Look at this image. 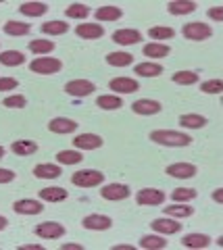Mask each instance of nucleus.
<instances>
[{
    "mask_svg": "<svg viewBox=\"0 0 223 250\" xmlns=\"http://www.w3.org/2000/svg\"><path fill=\"white\" fill-rule=\"evenodd\" d=\"M134 113L136 115H157L161 113V103L159 100H150V98H142V100H136V103L132 104Z\"/></svg>",
    "mask_w": 223,
    "mask_h": 250,
    "instance_id": "4468645a",
    "label": "nucleus"
},
{
    "mask_svg": "<svg viewBox=\"0 0 223 250\" xmlns=\"http://www.w3.org/2000/svg\"><path fill=\"white\" fill-rule=\"evenodd\" d=\"M148 34H150L152 40H169V38L175 36V31H173V27L163 25V27H152Z\"/></svg>",
    "mask_w": 223,
    "mask_h": 250,
    "instance_id": "a19ab883",
    "label": "nucleus"
},
{
    "mask_svg": "<svg viewBox=\"0 0 223 250\" xmlns=\"http://www.w3.org/2000/svg\"><path fill=\"white\" fill-rule=\"evenodd\" d=\"M140 246L142 248H146V250H163V248H167V242H165V238H161V236H144L142 240H140Z\"/></svg>",
    "mask_w": 223,
    "mask_h": 250,
    "instance_id": "c9c22d12",
    "label": "nucleus"
},
{
    "mask_svg": "<svg viewBox=\"0 0 223 250\" xmlns=\"http://www.w3.org/2000/svg\"><path fill=\"white\" fill-rule=\"evenodd\" d=\"M13 210H15V213H19V215H40L44 210V207H42V202L25 198V200H17V202H15Z\"/></svg>",
    "mask_w": 223,
    "mask_h": 250,
    "instance_id": "f8f14e48",
    "label": "nucleus"
},
{
    "mask_svg": "<svg viewBox=\"0 0 223 250\" xmlns=\"http://www.w3.org/2000/svg\"><path fill=\"white\" fill-rule=\"evenodd\" d=\"M109 88H111L113 92L132 94V92H138V90H140V83H138L136 80H132V77H115V80H111Z\"/></svg>",
    "mask_w": 223,
    "mask_h": 250,
    "instance_id": "9d476101",
    "label": "nucleus"
},
{
    "mask_svg": "<svg viewBox=\"0 0 223 250\" xmlns=\"http://www.w3.org/2000/svg\"><path fill=\"white\" fill-rule=\"evenodd\" d=\"M48 129L55 131V134H71V131L78 129V123L73 119H67V117H57L48 123Z\"/></svg>",
    "mask_w": 223,
    "mask_h": 250,
    "instance_id": "f3484780",
    "label": "nucleus"
},
{
    "mask_svg": "<svg viewBox=\"0 0 223 250\" xmlns=\"http://www.w3.org/2000/svg\"><path fill=\"white\" fill-rule=\"evenodd\" d=\"M88 13H90L88 6L80 4V2H75V4H71V6H67V9H65V15H67V17H71V19H86Z\"/></svg>",
    "mask_w": 223,
    "mask_h": 250,
    "instance_id": "e433bc0d",
    "label": "nucleus"
},
{
    "mask_svg": "<svg viewBox=\"0 0 223 250\" xmlns=\"http://www.w3.org/2000/svg\"><path fill=\"white\" fill-rule=\"evenodd\" d=\"M19 11L23 15H27V17H40V15H44L46 11H48V6H46L44 2H23L19 6Z\"/></svg>",
    "mask_w": 223,
    "mask_h": 250,
    "instance_id": "c756f323",
    "label": "nucleus"
},
{
    "mask_svg": "<svg viewBox=\"0 0 223 250\" xmlns=\"http://www.w3.org/2000/svg\"><path fill=\"white\" fill-rule=\"evenodd\" d=\"M169 52H171V48H169L167 44H161V42H150V44L144 46V54L150 59H163Z\"/></svg>",
    "mask_w": 223,
    "mask_h": 250,
    "instance_id": "4be33fe9",
    "label": "nucleus"
},
{
    "mask_svg": "<svg viewBox=\"0 0 223 250\" xmlns=\"http://www.w3.org/2000/svg\"><path fill=\"white\" fill-rule=\"evenodd\" d=\"M25 104H27V100H25V96H21V94L4 98V106H11V108H23Z\"/></svg>",
    "mask_w": 223,
    "mask_h": 250,
    "instance_id": "37998d69",
    "label": "nucleus"
},
{
    "mask_svg": "<svg viewBox=\"0 0 223 250\" xmlns=\"http://www.w3.org/2000/svg\"><path fill=\"white\" fill-rule=\"evenodd\" d=\"M104 182V173L96 169H83L71 175V184L78 188H96Z\"/></svg>",
    "mask_w": 223,
    "mask_h": 250,
    "instance_id": "f03ea898",
    "label": "nucleus"
},
{
    "mask_svg": "<svg viewBox=\"0 0 223 250\" xmlns=\"http://www.w3.org/2000/svg\"><path fill=\"white\" fill-rule=\"evenodd\" d=\"M42 31L48 36H63L65 31H69V25L65 21H48L42 25Z\"/></svg>",
    "mask_w": 223,
    "mask_h": 250,
    "instance_id": "72a5a7b5",
    "label": "nucleus"
},
{
    "mask_svg": "<svg viewBox=\"0 0 223 250\" xmlns=\"http://www.w3.org/2000/svg\"><path fill=\"white\" fill-rule=\"evenodd\" d=\"M61 250H83V246H80V244H63Z\"/></svg>",
    "mask_w": 223,
    "mask_h": 250,
    "instance_id": "de8ad7c7",
    "label": "nucleus"
},
{
    "mask_svg": "<svg viewBox=\"0 0 223 250\" xmlns=\"http://www.w3.org/2000/svg\"><path fill=\"white\" fill-rule=\"evenodd\" d=\"M163 210H165V217H178V219L190 217L192 213H194V208L188 207L186 202H183V205H171V207H167V208H163Z\"/></svg>",
    "mask_w": 223,
    "mask_h": 250,
    "instance_id": "473e14b6",
    "label": "nucleus"
},
{
    "mask_svg": "<svg viewBox=\"0 0 223 250\" xmlns=\"http://www.w3.org/2000/svg\"><path fill=\"white\" fill-rule=\"evenodd\" d=\"M136 202L144 207H159L165 202V192L155 190V188H144V190L136 194Z\"/></svg>",
    "mask_w": 223,
    "mask_h": 250,
    "instance_id": "39448f33",
    "label": "nucleus"
},
{
    "mask_svg": "<svg viewBox=\"0 0 223 250\" xmlns=\"http://www.w3.org/2000/svg\"><path fill=\"white\" fill-rule=\"evenodd\" d=\"M11 150L19 156H27V154H34L38 150V144L32 142V140H17V142L11 144Z\"/></svg>",
    "mask_w": 223,
    "mask_h": 250,
    "instance_id": "5701e85b",
    "label": "nucleus"
},
{
    "mask_svg": "<svg viewBox=\"0 0 223 250\" xmlns=\"http://www.w3.org/2000/svg\"><path fill=\"white\" fill-rule=\"evenodd\" d=\"M180 125L190 127V129H201V127L206 125V117H203V115H182L180 117Z\"/></svg>",
    "mask_w": 223,
    "mask_h": 250,
    "instance_id": "7c9ffc66",
    "label": "nucleus"
},
{
    "mask_svg": "<svg viewBox=\"0 0 223 250\" xmlns=\"http://www.w3.org/2000/svg\"><path fill=\"white\" fill-rule=\"evenodd\" d=\"M123 11L119 6H101V9L96 11V19L98 21H117L121 19Z\"/></svg>",
    "mask_w": 223,
    "mask_h": 250,
    "instance_id": "bb28decb",
    "label": "nucleus"
},
{
    "mask_svg": "<svg viewBox=\"0 0 223 250\" xmlns=\"http://www.w3.org/2000/svg\"><path fill=\"white\" fill-rule=\"evenodd\" d=\"M6 225H9V221H6V217L0 215V231H2V229L6 228Z\"/></svg>",
    "mask_w": 223,
    "mask_h": 250,
    "instance_id": "3c124183",
    "label": "nucleus"
},
{
    "mask_svg": "<svg viewBox=\"0 0 223 250\" xmlns=\"http://www.w3.org/2000/svg\"><path fill=\"white\" fill-rule=\"evenodd\" d=\"M150 140L161 146H188L192 138L182 131H171V129H157L150 134Z\"/></svg>",
    "mask_w": 223,
    "mask_h": 250,
    "instance_id": "f257e3e1",
    "label": "nucleus"
},
{
    "mask_svg": "<svg viewBox=\"0 0 223 250\" xmlns=\"http://www.w3.org/2000/svg\"><path fill=\"white\" fill-rule=\"evenodd\" d=\"M213 200L223 202V190H221V188H219V190H215V192H213Z\"/></svg>",
    "mask_w": 223,
    "mask_h": 250,
    "instance_id": "09e8293b",
    "label": "nucleus"
},
{
    "mask_svg": "<svg viewBox=\"0 0 223 250\" xmlns=\"http://www.w3.org/2000/svg\"><path fill=\"white\" fill-rule=\"evenodd\" d=\"M150 228L155 231H159V233H167V236H171V233H178L182 229V225L178 221H173V219L163 217V219H155V221L150 223Z\"/></svg>",
    "mask_w": 223,
    "mask_h": 250,
    "instance_id": "a211bd4d",
    "label": "nucleus"
},
{
    "mask_svg": "<svg viewBox=\"0 0 223 250\" xmlns=\"http://www.w3.org/2000/svg\"><path fill=\"white\" fill-rule=\"evenodd\" d=\"M81 159H83V156L78 150H61L57 154V161L61 163V165H78Z\"/></svg>",
    "mask_w": 223,
    "mask_h": 250,
    "instance_id": "f704fd0d",
    "label": "nucleus"
},
{
    "mask_svg": "<svg viewBox=\"0 0 223 250\" xmlns=\"http://www.w3.org/2000/svg\"><path fill=\"white\" fill-rule=\"evenodd\" d=\"M211 36H213V29L209 25H204V23H201V21L183 25V38H188V40L203 42V40H209Z\"/></svg>",
    "mask_w": 223,
    "mask_h": 250,
    "instance_id": "7ed1b4c3",
    "label": "nucleus"
},
{
    "mask_svg": "<svg viewBox=\"0 0 223 250\" xmlns=\"http://www.w3.org/2000/svg\"><path fill=\"white\" fill-rule=\"evenodd\" d=\"M23 61H25V57H23V52H19V50H4V52H0V62L6 65V67L23 65Z\"/></svg>",
    "mask_w": 223,
    "mask_h": 250,
    "instance_id": "a878e982",
    "label": "nucleus"
},
{
    "mask_svg": "<svg viewBox=\"0 0 223 250\" xmlns=\"http://www.w3.org/2000/svg\"><path fill=\"white\" fill-rule=\"evenodd\" d=\"M221 90H223L221 80H209L201 85V92H204V94H219Z\"/></svg>",
    "mask_w": 223,
    "mask_h": 250,
    "instance_id": "79ce46f5",
    "label": "nucleus"
},
{
    "mask_svg": "<svg viewBox=\"0 0 223 250\" xmlns=\"http://www.w3.org/2000/svg\"><path fill=\"white\" fill-rule=\"evenodd\" d=\"M81 225H83L86 229H92V231H104V229H109V228H111L113 221H111V217L94 213V215H88L86 219H83V223H81Z\"/></svg>",
    "mask_w": 223,
    "mask_h": 250,
    "instance_id": "6e6552de",
    "label": "nucleus"
},
{
    "mask_svg": "<svg viewBox=\"0 0 223 250\" xmlns=\"http://www.w3.org/2000/svg\"><path fill=\"white\" fill-rule=\"evenodd\" d=\"M209 17H211L213 21L221 23V21H223V9H221V6H213V9H209Z\"/></svg>",
    "mask_w": 223,
    "mask_h": 250,
    "instance_id": "49530a36",
    "label": "nucleus"
},
{
    "mask_svg": "<svg viewBox=\"0 0 223 250\" xmlns=\"http://www.w3.org/2000/svg\"><path fill=\"white\" fill-rule=\"evenodd\" d=\"M15 179V171L11 169H0V184H9Z\"/></svg>",
    "mask_w": 223,
    "mask_h": 250,
    "instance_id": "a18cd8bd",
    "label": "nucleus"
},
{
    "mask_svg": "<svg viewBox=\"0 0 223 250\" xmlns=\"http://www.w3.org/2000/svg\"><path fill=\"white\" fill-rule=\"evenodd\" d=\"M113 42L123 44V46H129V44H138L142 42V34L136 29H119L113 34Z\"/></svg>",
    "mask_w": 223,
    "mask_h": 250,
    "instance_id": "dca6fc26",
    "label": "nucleus"
},
{
    "mask_svg": "<svg viewBox=\"0 0 223 250\" xmlns=\"http://www.w3.org/2000/svg\"><path fill=\"white\" fill-rule=\"evenodd\" d=\"M132 61L134 57L129 52H111V54H106V62L113 67H127V65H132Z\"/></svg>",
    "mask_w": 223,
    "mask_h": 250,
    "instance_id": "c85d7f7f",
    "label": "nucleus"
},
{
    "mask_svg": "<svg viewBox=\"0 0 223 250\" xmlns=\"http://www.w3.org/2000/svg\"><path fill=\"white\" fill-rule=\"evenodd\" d=\"M167 175L178 179H190L196 175V165H192V163H175V165L167 167Z\"/></svg>",
    "mask_w": 223,
    "mask_h": 250,
    "instance_id": "ddd939ff",
    "label": "nucleus"
},
{
    "mask_svg": "<svg viewBox=\"0 0 223 250\" xmlns=\"http://www.w3.org/2000/svg\"><path fill=\"white\" fill-rule=\"evenodd\" d=\"M17 88V80L13 77H0V92H9Z\"/></svg>",
    "mask_w": 223,
    "mask_h": 250,
    "instance_id": "c03bdc74",
    "label": "nucleus"
},
{
    "mask_svg": "<svg viewBox=\"0 0 223 250\" xmlns=\"http://www.w3.org/2000/svg\"><path fill=\"white\" fill-rule=\"evenodd\" d=\"M65 92L69 96H75V98H83V96H90L92 92H96V85L88 82V80H73L65 85Z\"/></svg>",
    "mask_w": 223,
    "mask_h": 250,
    "instance_id": "0eeeda50",
    "label": "nucleus"
},
{
    "mask_svg": "<svg viewBox=\"0 0 223 250\" xmlns=\"http://www.w3.org/2000/svg\"><path fill=\"white\" fill-rule=\"evenodd\" d=\"M104 142L101 136L96 134H81L73 140V146L80 148V150H96V148H101Z\"/></svg>",
    "mask_w": 223,
    "mask_h": 250,
    "instance_id": "9b49d317",
    "label": "nucleus"
},
{
    "mask_svg": "<svg viewBox=\"0 0 223 250\" xmlns=\"http://www.w3.org/2000/svg\"><path fill=\"white\" fill-rule=\"evenodd\" d=\"M211 244V238L204 236V233H188V236L182 238V246L186 248H206Z\"/></svg>",
    "mask_w": 223,
    "mask_h": 250,
    "instance_id": "6ab92c4d",
    "label": "nucleus"
},
{
    "mask_svg": "<svg viewBox=\"0 0 223 250\" xmlns=\"http://www.w3.org/2000/svg\"><path fill=\"white\" fill-rule=\"evenodd\" d=\"M29 50H32L34 54L52 52V50H55V42H48V40H34V42H29Z\"/></svg>",
    "mask_w": 223,
    "mask_h": 250,
    "instance_id": "58836bf2",
    "label": "nucleus"
},
{
    "mask_svg": "<svg viewBox=\"0 0 223 250\" xmlns=\"http://www.w3.org/2000/svg\"><path fill=\"white\" fill-rule=\"evenodd\" d=\"M171 198H173L175 202L194 200V198H196V190H192V188H178V190L171 192Z\"/></svg>",
    "mask_w": 223,
    "mask_h": 250,
    "instance_id": "4c0bfd02",
    "label": "nucleus"
},
{
    "mask_svg": "<svg viewBox=\"0 0 223 250\" xmlns=\"http://www.w3.org/2000/svg\"><path fill=\"white\" fill-rule=\"evenodd\" d=\"M96 104L104 108V111H117V108L123 106V100L119 96H113V94H106V96H101L96 100Z\"/></svg>",
    "mask_w": 223,
    "mask_h": 250,
    "instance_id": "2f4dec72",
    "label": "nucleus"
},
{
    "mask_svg": "<svg viewBox=\"0 0 223 250\" xmlns=\"http://www.w3.org/2000/svg\"><path fill=\"white\" fill-rule=\"evenodd\" d=\"M29 69L34 73H42V75H50V73H59L63 69V62L59 59H34L29 62Z\"/></svg>",
    "mask_w": 223,
    "mask_h": 250,
    "instance_id": "20e7f679",
    "label": "nucleus"
},
{
    "mask_svg": "<svg viewBox=\"0 0 223 250\" xmlns=\"http://www.w3.org/2000/svg\"><path fill=\"white\" fill-rule=\"evenodd\" d=\"M21 250H42L40 244H27V246H19Z\"/></svg>",
    "mask_w": 223,
    "mask_h": 250,
    "instance_id": "8fccbe9b",
    "label": "nucleus"
},
{
    "mask_svg": "<svg viewBox=\"0 0 223 250\" xmlns=\"http://www.w3.org/2000/svg\"><path fill=\"white\" fill-rule=\"evenodd\" d=\"M69 194L63 190V188H44L40 190V198L46 202H63Z\"/></svg>",
    "mask_w": 223,
    "mask_h": 250,
    "instance_id": "393cba45",
    "label": "nucleus"
},
{
    "mask_svg": "<svg viewBox=\"0 0 223 250\" xmlns=\"http://www.w3.org/2000/svg\"><path fill=\"white\" fill-rule=\"evenodd\" d=\"M163 73V67L159 62H140L136 65V75H142V77H159Z\"/></svg>",
    "mask_w": 223,
    "mask_h": 250,
    "instance_id": "b1692460",
    "label": "nucleus"
},
{
    "mask_svg": "<svg viewBox=\"0 0 223 250\" xmlns=\"http://www.w3.org/2000/svg\"><path fill=\"white\" fill-rule=\"evenodd\" d=\"M2 156H4V148L0 146V159H2Z\"/></svg>",
    "mask_w": 223,
    "mask_h": 250,
    "instance_id": "864d4df0",
    "label": "nucleus"
},
{
    "mask_svg": "<svg viewBox=\"0 0 223 250\" xmlns=\"http://www.w3.org/2000/svg\"><path fill=\"white\" fill-rule=\"evenodd\" d=\"M34 175L40 179H57L61 175V167L59 165H50V163H42L34 169Z\"/></svg>",
    "mask_w": 223,
    "mask_h": 250,
    "instance_id": "412c9836",
    "label": "nucleus"
},
{
    "mask_svg": "<svg viewBox=\"0 0 223 250\" xmlns=\"http://www.w3.org/2000/svg\"><path fill=\"white\" fill-rule=\"evenodd\" d=\"M113 250H134V246H125V244H121V246H113Z\"/></svg>",
    "mask_w": 223,
    "mask_h": 250,
    "instance_id": "603ef678",
    "label": "nucleus"
},
{
    "mask_svg": "<svg viewBox=\"0 0 223 250\" xmlns=\"http://www.w3.org/2000/svg\"><path fill=\"white\" fill-rule=\"evenodd\" d=\"M173 82L180 83V85H192L198 82V75L194 71H178L173 75Z\"/></svg>",
    "mask_w": 223,
    "mask_h": 250,
    "instance_id": "ea45409f",
    "label": "nucleus"
},
{
    "mask_svg": "<svg viewBox=\"0 0 223 250\" xmlns=\"http://www.w3.org/2000/svg\"><path fill=\"white\" fill-rule=\"evenodd\" d=\"M4 34H9V36H27L29 34V29H32V27H29L27 25V23H21V21H6L4 23Z\"/></svg>",
    "mask_w": 223,
    "mask_h": 250,
    "instance_id": "cd10ccee",
    "label": "nucleus"
},
{
    "mask_svg": "<svg viewBox=\"0 0 223 250\" xmlns=\"http://www.w3.org/2000/svg\"><path fill=\"white\" fill-rule=\"evenodd\" d=\"M167 9L171 15H190L196 11V2H192V0H173V2L167 4Z\"/></svg>",
    "mask_w": 223,
    "mask_h": 250,
    "instance_id": "aec40b11",
    "label": "nucleus"
},
{
    "mask_svg": "<svg viewBox=\"0 0 223 250\" xmlns=\"http://www.w3.org/2000/svg\"><path fill=\"white\" fill-rule=\"evenodd\" d=\"M36 236L42 240H57L65 236V228L57 221H44L40 225H36Z\"/></svg>",
    "mask_w": 223,
    "mask_h": 250,
    "instance_id": "423d86ee",
    "label": "nucleus"
},
{
    "mask_svg": "<svg viewBox=\"0 0 223 250\" xmlns=\"http://www.w3.org/2000/svg\"><path fill=\"white\" fill-rule=\"evenodd\" d=\"M75 34L80 38H86V40H96V38L104 36V27L98 25V23H81V25L75 27Z\"/></svg>",
    "mask_w": 223,
    "mask_h": 250,
    "instance_id": "2eb2a0df",
    "label": "nucleus"
},
{
    "mask_svg": "<svg viewBox=\"0 0 223 250\" xmlns=\"http://www.w3.org/2000/svg\"><path fill=\"white\" fill-rule=\"evenodd\" d=\"M101 196L104 200H123L129 196V188L125 184H109L101 190Z\"/></svg>",
    "mask_w": 223,
    "mask_h": 250,
    "instance_id": "1a4fd4ad",
    "label": "nucleus"
}]
</instances>
